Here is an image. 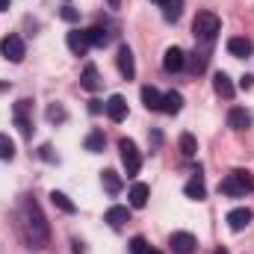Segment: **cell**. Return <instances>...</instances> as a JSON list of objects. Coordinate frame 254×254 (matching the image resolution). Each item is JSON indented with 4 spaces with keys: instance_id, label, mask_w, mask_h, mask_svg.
Returning <instances> with one entry per match:
<instances>
[{
    "instance_id": "obj_1",
    "label": "cell",
    "mask_w": 254,
    "mask_h": 254,
    "mask_svg": "<svg viewBox=\"0 0 254 254\" xmlns=\"http://www.w3.org/2000/svg\"><path fill=\"white\" fill-rule=\"evenodd\" d=\"M21 219H24L21 228H24L30 246H33V249H45L51 231H48V222H45V216H42V210H39V204H36L33 198L24 201V216H21Z\"/></svg>"
},
{
    "instance_id": "obj_2",
    "label": "cell",
    "mask_w": 254,
    "mask_h": 254,
    "mask_svg": "<svg viewBox=\"0 0 254 254\" xmlns=\"http://www.w3.org/2000/svg\"><path fill=\"white\" fill-rule=\"evenodd\" d=\"M219 192L228 198H243L246 192H254V175L243 172V169H234L228 178L219 181Z\"/></svg>"
},
{
    "instance_id": "obj_3",
    "label": "cell",
    "mask_w": 254,
    "mask_h": 254,
    "mask_svg": "<svg viewBox=\"0 0 254 254\" xmlns=\"http://www.w3.org/2000/svg\"><path fill=\"white\" fill-rule=\"evenodd\" d=\"M219 30H222V21H219L216 12H198L195 21H192V33H195L198 42H207L210 45L219 36Z\"/></svg>"
},
{
    "instance_id": "obj_4",
    "label": "cell",
    "mask_w": 254,
    "mask_h": 254,
    "mask_svg": "<svg viewBox=\"0 0 254 254\" xmlns=\"http://www.w3.org/2000/svg\"><path fill=\"white\" fill-rule=\"evenodd\" d=\"M30 113H33V101L30 98H21L15 107H12V119H15V127L21 130V136H33V119H30Z\"/></svg>"
},
{
    "instance_id": "obj_5",
    "label": "cell",
    "mask_w": 254,
    "mask_h": 254,
    "mask_svg": "<svg viewBox=\"0 0 254 254\" xmlns=\"http://www.w3.org/2000/svg\"><path fill=\"white\" fill-rule=\"evenodd\" d=\"M119 151H122V163H125V169H127V178L139 175V169H142V154H139L136 142H133V139H122V142H119Z\"/></svg>"
},
{
    "instance_id": "obj_6",
    "label": "cell",
    "mask_w": 254,
    "mask_h": 254,
    "mask_svg": "<svg viewBox=\"0 0 254 254\" xmlns=\"http://www.w3.org/2000/svg\"><path fill=\"white\" fill-rule=\"evenodd\" d=\"M0 54H3V60H9V63H21L24 60V42H21V36H15V33H9L3 42H0Z\"/></svg>"
},
{
    "instance_id": "obj_7",
    "label": "cell",
    "mask_w": 254,
    "mask_h": 254,
    "mask_svg": "<svg viewBox=\"0 0 254 254\" xmlns=\"http://www.w3.org/2000/svg\"><path fill=\"white\" fill-rule=\"evenodd\" d=\"M116 65H119V71H122V77H125V80H133V77H136V63H133V51H130L127 45H122V48H119Z\"/></svg>"
},
{
    "instance_id": "obj_8",
    "label": "cell",
    "mask_w": 254,
    "mask_h": 254,
    "mask_svg": "<svg viewBox=\"0 0 254 254\" xmlns=\"http://www.w3.org/2000/svg\"><path fill=\"white\" fill-rule=\"evenodd\" d=\"M169 246H172V252H175V254H192L198 243H195V237H192V234H187V231H178V234H172Z\"/></svg>"
},
{
    "instance_id": "obj_9",
    "label": "cell",
    "mask_w": 254,
    "mask_h": 254,
    "mask_svg": "<svg viewBox=\"0 0 254 254\" xmlns=\"http://www.w3.org/2000/svg\"><path fill=\"white\" fill-rule=\"evenodd\" d=\"M252 219H254V213L249 207H237V210L228 213V228H231V231H246V228L252 225Z\"/></svg>"
},
{
    "instance_id": "obj_10",
    "label": "cell",
    "mask_w": 254,
    "mask_h": 254,
    "mask_svg": "<svg viewBox=\"0 0 254 254\" xmlns=\"http://www.w3.org/2000/svg\"><path fill=\"white\" fill-rule=\"evenodd\" d=\"M89 48H92V45H89L86 30H71V33H68V51H71L74 57H86Z\"/></svg>"
},
{
    "instance_id": "obj_11",
    "label": "cell",
    "mask_w": 254,
    "mask_h": 254,
    "mask_svg": "<svg viewBox=\"0 0 254 254\" xmlns=\"http://www.w3.org/2000/svg\"><path fill=\"white\" fill-rule=\"evenodd\" d=\"M104 110H107V116H110V122H125L127 119V101L122 98V95H113L107 104H104Z\"/></svg>"
},
{
    "instance_id": "obj_12",
    "label": "cell",
    "mask_w": 254,
    "mask_h": 254,
    "mask_svg": "<svg viewBox=\"0 0 254 254\" xmlns=\"http://www.w3.org/2000/svg\"><path fill=\"white\" fill-rule=\"evenodd\" d=\"M184 65H187V54H184L181 48H169V51L163 54V68H166L169 74L184 71Z\"/></svg>"
},
{
    "instance_id": "obj_13",
    "label": "cell",
    "mask_w": 254,
    "mask_h": 254,
    "mask_svg": "<svg viewBox=\"0 0 254 254\" xmlns=\"http://www.w3.org/2000/svg\"><path fill=\"white\" fill-rule=\"evenodd\" d=\"M254 45L246 39V36H234V39H228V54L231 57H237V60H246V57H252Z\"/></svg>"
},
{
    "instance_id": "obj_14",
    "label": "cell",
    "mask_w": 254,
    "mask_h": 254,
    "mask_svg": "<svg viewBox=\"0 0 254 254\" xmlns=\"http://www.w3.org/2000/svg\"><path fill=\"white\" fill-rule=\"evenodd\" d=\"M80 86H83L86 92H98V89H101V74H98L95 65H86V68H83V74H80Z\"/></svg>"
},
{
    "instance_id": "obj_15",
    "label": "cell",
    "mask_w": 254,
    "mask_h": 254,
    "mask_svg": "<svg viewBox=\"0 0 254 254\" xmlns=\"http://www.w3.org/2000/svg\"><path fill=\"white\" fill-rule=\"evenodd\" d=\"M181 110H184V95H181V92H166V95H163V107H160V113L178 116Z\"/></svg>"
},
{
    "instance_id": "obj_16",
    "label": "cell",
    "mask_w": 254,
    "mask_h": 254,
    "mask_svg": "<svg viewBox=\"0 0 254 254\" xmlns=\"http://www.w3.org/2000/svg\"><path fill=\"white\" fill-rule=\"evenodd\" d=\"M213 89H216V95H222L225 101L234 98V83H231V77H228L225 71H219V74L213 77Z\"/></svg>"
},
{
    "instance_id": "obj_17",
    "label": "cell",
    "mask_w": 254,
    "mask_h": 254,
    "mask_svg": "<svg viewBox=\"0 0 254 254\" xmlns=\"http://www.w3.org/2000/svg\"><path fill=\"white\" fill-rule=\"evenodd\" d=\"M142 104H145V110L157 113V110L163 107V95H160L154 86H142Z\"/></svg>"
},
{
    "instance_id": "obj_18",
    "label": "cell",
    "mask_w": 254,
    "mask_h": 254,
    "mask_svg": "<svg viewBox=\"0 0 254 254\" xmlns=\"http://www.w3.org/2000/svg\"><path fill=\"white\" fill-rule=\"evenodd\" d=\"M228 125L234 127V130H246V127H252V116H249L243 107H234V110L228 113Z\"/></svg>"
},
{
    "instance_id": "obj_19",
    "label": "cell",
    "mask_w": 254,
    "mask_h": 254,
    "mask_svg": "<svg viewBox=\"0 0 254 254\" xmlns=\"http://www.w3.org/2000/svg\"><path fill=\"white\" fill-rule=\"evenodd\" d=\"M148 195H151L148 184H133V187H130V207L142 210V207L148 204Z\"/></svg>"
},
{
    "instance_id": "obj_20",
    "label": "cell",
    "mask_w": 254,
    "mask_h": 254,
    "mask_svg": "<svg viewBox=\"0 0 254 254\" xmlns=\"http://www.w3.org/2000/svg\"><path fill=\"white\" fill-rule=\"evenodd\" d=\"M104 219H107L110 228H122L125 222H130V210H127V207H110Z\"/></svg>"
},
{
    "instance_id": "obj_21",
    "label": "cell",
    "mask_w": 254,
    "mask_h": 254,
    "mask_svg": "<svg viewBox=\"0 0 254 254\" xmlns=\"http://www.w3.org/2000/svg\"><path fill=\"white\" fill-rule=\"evenodd\" d=\"M184 195H187V198H192V201H204V198H207V187H204V181L195 175L190 184L184 187Z\"/></svg>"
},
{
    "instance_id": "obj_22",
    "label": "cell",
    "mask_w": 254,
    "mask_h": 254,
    "mask_svg": "<svg viewBox=\"0 0 254 254\" xmlns=\"http://www.w3.org/2000/svg\"><path fill=\"white\" fill-rule=\"evenodd\" d=\"M101 184H104V190L110 192V195H119V192H122V178H119V172H113V169L101 172Z\"/></svg>"
},
{
    "instance_id": "obj_23",
    "label": "cell",
    "mask_w": 254,
    "mask_h": 254,
    "mask_svg": "<svg viewBox=\"0 0 254 254\" xmlns=\"http://www.w3.org/2000/svg\"><path fill=\"white\" fill-rule=\"evenodd\" d=\"M86 36H89V45H92V48H104V45L110 42V33H107L104 27H89Z\"/></svg>"
},
{
    "instance_id": "obj_24",
    "label": "cell",
    "mask_w": 254,
    "mask_h": 254,
    "mask_svg": "<svg viewBox=\"0 0 254 254\" xmlns=\"http://www.w3.org/2000/svg\"><path fill=\"white\" fill-rule=\"evenodd\" d=\"M104 142H107V139H104V133H101V130H92V133L86 136V142H83V145H86V151L101 154V151H104Z\"/></svg>"
},
{
    "instance_id": "obj_25",
    "label": "cell",
    "mask_w": 254,
    "mask_h": 254,
    "mask_svg": "<svg viewBox=\"0 0 254 254\" xmlns=\"http://www.w3.org/2000/svg\"><path fill=\"white\" fill-rule=\"evenodd\" d=\"M184 15V0H169V3H163V18L166 21H178Z\"/></svg>"
},
{
    "instance_id": "obj_26",
    "label": "cell",
    "mask_w": 254,
    "mask_h": 254,
    "mask_svg": "<svg viewBox=\"0 0 254 254\" xmlns=\"http://www.w3.org/2000/svg\"><path fill=\"white\" fill-rule=\"evenodd\" d=\"M51 201H54V207H60L63 213H74V210H77V207H74V201H71L65 192H57V190H54V192H51Z\"/></svg>"
},
{
    "instance_id": "obj_27",
    "label": "cell",
    "mask_w": 254,
    "mask_h": 254,
    "mask_svg": "<svg viewBox=\"0 0 254 254\" xmlns=\"http://www.w3.org/2000/svg\"><path fill=\"white\" fill-rule=\"evenodd\" d=\"M0 160H15V142L6 133H0Z\"/></svg>"
},
{
    "instance_id": "obj_28",
    "label": "cell",
    "mask_w": 254,
    "mask_h": 254,
    "mask_svg": "<svg viewBox=\"0 0 254 254\" xmlns=\"http://www.w3.org/2000/svg\"><path fill=\"white\" fill-rule=\"evenodd\" d=\"M181 151H184V157H195L198 145H195V136H192V133H184V136H181Z\"/></svg>"
},
{
    "instance_id": "obj_29",
    "label": "cell",
    "mask_w": 254,
    "mask_h": 254,
    "mask_svg": "<svg viewBox=\"0 0 254 254\" xmlns=\"http://www.w3.org/2000/svg\"><path fill=\"white\" fill-rule=\"evenodd\" d=\"M45 116H48V122H54V125H60V122H65V119H68V113H65L60 104H51Z\"/></svg>"
},
{
    "instance_id": "obj_30",
    "label": "cell",
    "mask_w": 254,
    "mask_h": 254,
    "mask_svg": "<svg viewBox=\"0 0 254 254\" xmlns=\"http://www.w3.org/2000/svg\"><path fill=\"white\" fill-rule=\"evenodd\" d=\"M148 243H145V237H133L130 240V254H148Z\"/></svg>"
},
{
    "instance_id": "obj_31",
    "label": "cell",
    "mask_w": 254,
    "mask_h": 254,
    "mask_svg": "<svg viewBox=\"0 0 254 254\" xmlns=\"http://www.w3.org/2000/svg\"><path fill=\"white\" fill-rule=\"evenodd\" d=\"M51 151H54L51 145H42V151H39V154H42V160H48V163H57V157H54Z\"/></svg>"
},
{
    "instance_id": "obj_32",
    "label": "cell",
    "mask_w": 254,
    "mask_h": 254,
    "mask_svg": "<svg viewBox=\"0 0 254 254\" xmlns=\"http://www.w3.org/2000/svg\"><path fill=\"white\" fill-rule=\"evenodd\" d=\"M63 18H65V21H77V18H80V12H77V9H71V6H65Z\"/></svg>"
},
{
    "instance_id": "obj_33",
    "label": "cell",
    "mask_w": 254,
    "mask_h": 254,
    "mask_svg": "<svg viewBox=\"0 0 254 254\" xmlns=\"http://www.w3.org/2000/svg\"><path fill=\"white\" fill-rule=\"evenodd\" d=\"M240 86H243V89H252V86H254V77H252V74H246V77L240 80Z\"/></svg>"
},
{
    "instance_id": "obj_34",
    "label": "cell",
    "mask_w": 254,
    "mask_h": 254,
    "mask_svg": "<svg viewBox=\"0 0 254 254\" xmlns=\"http://www.w3.org/2000/svg\"><path fill=\"white\" fill-rule=\"evenodd\" d=\"M71 246H74V254H86V246H83V243H80V240H74V243H71Z\"/></svg>"
},
{
    "instance_id": "obj_35",
    "label": "cell",
    "mask_w": 254,
    "mask_h": 254,
    "mask_svg": "<svg viewBox=\"0 0 254 254\" xmlns=\"http://www.w3.org/2000/svg\"><path fill=\"white\" fill-rule=\"evenodd\" d=\"M104 107H101V101H89V113H101Z\"/></svg>"
},
{
    "instance_id": "obj_36",
    "label": "cell",
    "mask_w": 254,
    "mask_h": 254,
    "mask_svg": "<svg viewBox=\"0 0 254 254\" xmlns=\"http://www.w3.org/2000/svg\"><path fill=\"white\" fill-rule=\"evenodd\" d=\"M9 9V0H0V12H6Z\"/></svg>"
},
{
    "instance_id": "obj_37",
    "label": "cell",
    "mask_w": 254,
    "mask_h": 254,
    "mask_svg": "<svg viewBox=\"0 0 254 254\" xmlns=\"http://www.w3.org/2000/svg\"><path fill=\"white\" fill-rule=\"evenodd\" d=\"M107 3H110L113 9H119V6H122V0H107Z\"/></svg>"
},
{
    "instance_id": "obj_38",
    "label": "cell",
    "mask_w": 254,
    "mask_h": 254,
    "mask_svg": "<svg viewBox=\"0 0 254 254\" xmlns=\"http://www.w3.org/2000/svg\"><path fill=\"white\" fill-rule=\"evenodd\" d=\"M213 254H231V252H228V249H216Z\"/></svg>"
},
{
    "instance_id": "obj_39",
    "label": "cell",
    "mask_w": 254,
    "mask_h": 254,
    "mask_svg": "<svg viewBox=\"0 0 254 254\" xmlns=\"http://www.w3.org/2000/svg\"><path fill=\"white\" fill-rule=\"evenodd\" d=\"M154 3H160V6H163V3H169V0H154Z\"/></svg>"
},
{
    "instance_id": "obj_40",
    "label": "cell",
    "mask_w": 254,
    "mask_h": 254,
    "mask_svg": "<svg viewBox=\"0 0 254 254\" xmlns=\"http://www.w3.org/2000/svg\"><path fill=\"white\" fill-rule=\"evenodd\" d=\"M148 254H160V252H154V249H148Z\"/></svg>"
}]
</instances>
